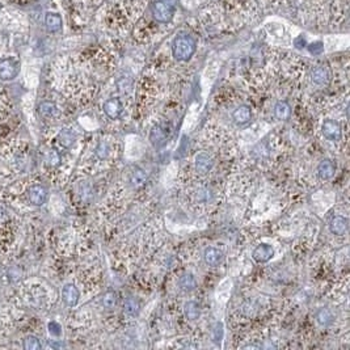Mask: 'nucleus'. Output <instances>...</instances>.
<instances>
[{
  "label": "nucleus",
  "mask_w": 350,
  "mask_h": 350,
  "mask_svg": "<svg viewBox=\"0 0 350 350\" xmlns=\"http://www.w3.org/2000/svg\"><path fill=\"white\" fill-rule=\"evenodd\" d=\"M261 4L258 0H218L201 11L200 23L209 28L241 29L258 19Z\"/></svg>",
  "instance_id": "1"
},
{
  "label": "nucleus",
  "mask_w": 350,
  "mask_h": 350,
  "mask_svg": "<svg viewBox=\"0 0 350 350\" xmlns=\"http://www.w3.org/2000/svg\"><path fill=\"white\" fill-rule=\"evenodd\" d=\"M278 14L306 27H324L330 24L333 0H258Z\"/></svg>",
  "instance_id": "2"
},
{
  "label": "nucleus",
  "mask_w": 350,
  "mask_h": 350,
  "mask_svg": "<svg viewBox=\"0 0 350 350\" xmlns=\"http://www.w3.org/2000/svg\"><path fill=\"white\" fill-rule=\"evenodd\" d=\"M103 24L108 28L120 30L138 24L146 7V0H105Z\"/></svg>",
  "instance_id": "3"
},
{
  "label": "nucleus",
  "mask_w": 350,
  "mask_h": 350,
  "mask_svg": "<svg viewBox=\"0 0 350 350\" xmlns=\"http://www.w3.org/2000/svg\"><path fill=\"white\" fill-rule=\"evenodd\" d=\"M196 51V40L192 34L180 33L173 40L172 54L177 62H188Z\"/></svg>",
  "instance_id": "4"
},
{
  "label": "nucleus",
  "mask_w": 350,
  "mask_h": 350,
  "mask_svg": "<svg viewBox=\"0 0 350 350\" xmlns=\"http://www.w3.org/2000/svg\"><path fill=\"white\" fill-rule=\"evenodd\" d=\"M174 7L165 0H155L152 3V17L159 24H168L173 20Z\"/></svg>",
  "instance_id": "5"
},
{
  "label": "nucleus",
  "mask_w": 350,
  "mask_h": 350,
  "mask_svg": "<svg viewBox=\"0 0 350 350\" xmlns=\"http://www.w3.org/2000/svg\"><path fill=\"white\" fill-rule=\"evenodd\" d=\"M330 79H332V71L328 66L317 64L311 70V80L317 87H323V85L329 84Z\"/></svg>",
  "instance_id": "6"
},
{
  "label": "nucleus",
  "mask_w": 350,
  "mask_h": 350,
  "mask_svg": "<svg viewBox=\"0 0 350 350\" xmlns=\"http://www.w3.org/2000/svg\"><path fill=\"white\" fill-rule=\"evenodd\" d=\"M321 133L328 140L338 142L342 137V127L334 120H325L321 125Z\"/></svg>",
  "instance_id": "7"
},
{
  "label": "nucleus",
  "mask_w": 350,
  "mask_h": 350,
  "mask_svg": "<svg viewBox=\"0 0 350 350\" xmlns=\"http://www.w3.org/2000/svg\"><path fill=\"white\" fill-rule=\"evenodd\" d=\"M19 72V63L12 58H7L0 62V79L2 80H12Z\"/></svg>",
  "instance_id": "8"
},
{
  "label": "nucleus",
  "mask_w": 350,
  "mask_h": 350,
  "mask_svg": "<svg viewBox=\"0 0 350 350\" xmlns=\"http://www.w3.org/2000/svg\"><path fill=\"white\" fill-rule=\"evenodd\" d=\"M28 197L30 204L34 206H42L47 200V190L42 185H33L28 190Z\"/></svg>",
  "instance_id": "9"
},
{
  "label": "nucleus",
  "mask_w": 350,
  "mask_h": 350,
  "mask_svg": "<svg viewBox=\"0 0 350 350\" xmlns=\"http://www.w3.org/2000/svg\"><path fill=\"white\" fill-rule=\"evenodd\" d=\"M274 256V248L270 245V244H260L257 245L256 248L252 252V257L253 260L257 262H268L269 260H272Z\"/></svg>",
  "instance_id": "10"
},
{
  "label": "nucleus",
  "mask_w": 350,
  "mask_h": 350,
  "mask_svg": "<svg viewBox=\"0 0 350 350\" xmlns=\"http://www.w3.org/2000/svg\"><path fill=\"white\" fill-rule=\"evenodd\" d=\"M104 113L107 114L109 118L112 120H116L118 117L122 114V110H124V107H122V103H121L120 99H109L104 103Z\"/></svg>",
  "instance_id": "11"
},
{
  "label": "nucleus",
  "mask_w": 350,
  "mask_h": 350,
  "mask_svg": "<svg viewBox=\"0 0 350 350\" xmlns=\"http://www.w3.org/2000/svg\"><path fill=\"white\" fill-rule=\"evenodd\" d=\"M233 122L239 126H244V125L249 124L252 120V110L248 105H240L235 109L232 114Z\"/></svg>",
  "instance_id": "12"
},
{
  "label": "nucleus",
  "mask_w": 350,
  "mask_h": 350,
  "mask_svg": "<svg viewBox=\"0 0 350 350\" xmlns=\"http://www.w3.org/2000/svg\"><path fill=\"white\" fill-rule=\"evenodd\" d=\"M194 164H196L197 172H200V173H207V172H210L211 168H213L214 160L210 153L200 152L197 156H196Z\"/></svg>",
  "instance_id": "13"
},
{
  "label": "nucleus",
  "mask_w": 350,
  "mask_h": 350,
  "mask_svg": "<svg viewBox=\"0 0 350 350\" xmlns=\"http://www.w3.org/2000/svg\"><path fill=\"white\" fill-rule=\"evenodd\" d=\"M62 299L68 307H73L77 304L79 300V290L77 287L72 284L64 285L62 289Z\"/></svg>",
  "instance_id": "14"
},
{
  "label": "nucleus",
  "mask_w": 350,
  "mask_h": 350,
  "mask_svg": "<svg viewBox=\"0 0 350 350\" xmlns=\"http://www.w3.org/2000/svg\"><path fill=\"white\" fill-rule=\"evenodd\" d=\"M204 258L207 265H210V267H218V265L223 261L224 254L223 252L220 249H218V248L209 247L205 249Z\"/></svg>",
  "instance_id": "15"
},
{
  "label": "nucleus",
  "mask_w": 350,
  "mask_h": 350,
  "mask_svg": "<svg viewBox=\"0 0 350 350\" xmlns=\"http://www.w3.org/2000/svg\"><path fill=\"white\" fill-rule=\"evenodd\" d=\"M347 227H349V220L342 215L334 217L333 219L330 220V232L333 235H337V236H341V235L346 232Z\"/></svg>",
  "instance_id": "16"
},
{
  "label": "nucleus",
  "mask_w": 350,
  "mask_h": 350,
  "mask_svg": "<svg viewBox=\"0 0 350 350\" xmlns=\"http://www.w3.org/2000/svg\"><path fill=\"white\" fill-rule=\"evenodd\" d=\"M334 172H336V165L332 160L329 159H325V160L321 161L317 167V173H319V177L323 179V180H329L332 177L334 176Z\"/></svg>",
  "instance_id": "17"
},
{
  "label": "nucleus",
  "mask_w": 350,
  "mask_h": 350,
  "mask_svg": "<svg viewBox=\"0 0 350 350\" xmlns=\"http://www.w3.org/2000/svg\"><path fill=\"white\" fill-rule=\"evenodd\" d=\"M273 112L280 121H287L291 117V107L286 101H277L274 104Z\"/></svg>",
  "instance_id": "18"
},
{
  "label": "nucleus",
  "mask_w": 350,
  "mask_h": 350,
  "mask_svg": "<svg viewBox=\"0 0 350 350\" xmlns=\"http://www.w3.org/2000/svg\"><path fill=\"white\" fill-rule=\"evenodd\" d=\"M179 287H180L183 291H185V293H190V291H193L194 289L197 287V281H196L193 274H183V276L179 278Z\"/></svg>",
  "instance_id": "19"
},
{
  "label": "nucleus",
  "mask_w": 350,
  "mask_h": 350,
  "mask_svg": "<svg viewBox=\"0 0 350 350\" xmlns=\"http://www.w3.org/2000/svg\"><path fill=\"white\" fill-rule=\"evenodd\" d=\"M40 114L44 118H55V117L59 116V110H58L57 105L50 101H44V103L40 105Z\"/></svg>",
  "instance_id": "20"
},
{
  "label": "nucleus",
  "mask_w": 350,
  "mask_h": 350,
  "mask_svg": "<svg viewBox=\"0 0 350 350\" xmlns=\"http://www.w3.org/2000/svg\"><path fill=\"white\" fill-rule=\"evenodd\" d=\"M150 140L152 142L153 146H156V147L163 146V144L165 143V140H167V134H165L163 127L161 126L153 127L150 134Z\"/></svg>",
  "instance_id": "21"
},
{
  "label": "nucleus",
  "mask_w": 350,
  "mask_h": 350,
  "mask_svg": "<svg viewBox=\"0 0 350 350\" xmlns=\"http://www.w3.org/2000/svg\"><path fill=\"white\" fill-rule=\"evenodd\" d=\"M184 312H185V316H187L189 320H197L201 316L200 304H198L197 302H194V300H190V302H188V303L185 304V307H184Z\"/></svg>",
  "instance_id": "22"
},
{
  "label": "nucleus",
  "mask_w": 350,
  "mask_h": 350,
  "mask_svg": "<svg viewBox=\"0 0 350 350\" xmlns=\"http://www.w3.org/2000/svg\"><path fill=\"white\" fill-rule=\"evenodd\" d=\"M333 319L334 316L333 314H332V311L328 310V308H321L316 315L317 323L320 324L321 327H328V325H330L332 321H333Z\"/></svg>",
  "instance_id": "23"
},
{
  "label": "nucleus",
  "mask_w": 350,
  "mask_h": 350,
  "mask_svg": "<svg viewBox=\"0 0 350 350\" xmlns=\"http://www.w3.org/2000/svg\"><path fill=\"white\" fill-rule=\"evenodd\" d=\"M124 311L125 314L129 315V316H135L139 312V303L138 300H135L134 298H127L124 302Z\"/></svg>",
  "instance_id": "24"
},
{
  "label": "nucleus",
  "mask_w": 350,
  "mask_h": 350,
  "mask_svg": "<svg viewBox=\"0 0 350 350\" xmlns=\"http://www.w3.org/2000/svg\"><path fill=\"white\" fill-rule=\"evenodd\" d=\"M46 27L51 32H58L62 28V20L60 17L55 14H47L46 16Z\"/></svg>",
  "instance_id": "25"
},
{
  "label": "nucleus",
  "mask_w": 350,
  "mask_h": 350,
  "mask_svg": "<svg viewBox=\"0 0 350 350\" xmlns=\"http://www.w3.org/2000/svg\"><path fill=\"white\" fill-rule=\"evenodd\" d=\"M147 181V174L144 170L142 169H135L131 174V183L135 188H140L143 187L144 184Z\"/></svg>",
  "instance_id": "26"
},
{
  "label": "nucleus",
  "mask_w": 350,
  "mask_h": 350,
  "mask_svg": "<svg viewBox=\"0 0 350 350\" xmlns=\"http://www.w3.org/2000/svg\"><path fill=\"white\" fill-rule=\"evenodd\" d=\"M117 304V295L113 291H109L104 295L103 298V306L107 308V310H113Z\"/></svg>",
  "instance_id": "27"
},
{
  "label": "nucleus",
  "mask_w": 350,
  "mask_h": 350,
  "mask_svg": "<svg viewBox=\"0 0 350 350\" xmlns=\"http://www.w3.org/2000/svg\"><path fill=\"white\" fill-rule=\"evenodd\" d=\"M110 153V147L107 142H100L96 147V156L100 159V160H105Z\"/></svg>",
  "instance_id": "28"
},
{
  "label": "nucleus",
  "mask_w": 350,
  "mask_h": 350,
  "mask_svg": "<svg viewBox=\"0 0 350 350\" xmlns=\"http://www.w3.org/2000/svg\"><path fill=\"white\" fill-rule=\"evenodd\" d=\"M41 342L40 340L34 336H28L25 340H24V349L25 350H38L41 349Z\"/></svg>",
  "instance_id": "29"
},
{
  "label": "nucleus",
  "mask_w": 350,
  "mask_h": 350,
  "mask_svg": "<svg viewBox=\"0 0 350 350\" xmlns=\"http://www.w3.org/2000/svg\"><path fill=\"white\" fill-rule=\"evenodd\" d=\"M59 139H60V143L63 144L64 147H70L71 144L75 142V135H73L70 130H63L62 133H60Z\"/></svg>",
  "instance_id": "30"
},
{
  "label": "nucleus",
  "mask_w": 350,
  "mask_h": 350,
  "mask_svg": "<svg viewBox=\"0 0 350 350\" xmlns=\"http://www.w3.org/2000/svg\"><path fill=\"white\" fill-rule=\"evenodd\" d=\"M46 163L49 164L50 167H57L60 163V155L55 150H51L50 152L47 153Z\"/></svg>",
  "instance_id": "31"
},
{
  "label": "nucleus",
  "mask_w": 350,
  "mask_h": 350,
  "mask_svg": "<svg viewBox=\"0 0 350 350\" xmlns=\"http://www.w3.org/2000/svg\"><path fill=\"white\" fill-rule=\"evenodd\" d=\"M211 194H210V190L207 189H200L197 192V198L200 202H206V201L210 200Z\"/></svg>",
  "instance_id": "32"
},
{
  "label": "nucleus",
  "mask_w": 350,
  "mask_h": 350,
  "mask_svg": "<svg viewBox=\"0 0 350 350\" xmlns=\"http://www.w3.org/2000/svg\"><path fill=\"white\" fill-rule=\"evenodd\" d=\"M62 328H60L59 324L57 323V321H51V323H49V332H50L53 336H59L60 332H62Z\"/></svg>",
  "instance_id": "33"
},
{
  "label": "nucleus",
  "mask_w": 350,
  "mask_h": 350,
  "mask_svg": "<svg viewBox=\"0 0 350 350\" xmlns=\"http://www.w3.org/2000/svg\"><path fill=\"white\" fill-rule=\"evenodd\" d=\"M222 328H223L222 323H218L215 329H214V340L215 341L222 340V334H223V329H222Z\"/></svg>",
  "instance_id": "34"
},
{
  "label": "nucleus",
  "mask_w": 350,
  "mask_h": 350,
  "mask_svg": "<svg viewBox=\"0 0 350 350\" xmlns=\"http://www.w3.org/2000/svg\"><path fill=\"white\" fill-rule=\"evenodd\" d=\"M0 107H2V101H0Z\"/></svg>",
  "instance_id": "35"
}]
</instances>
